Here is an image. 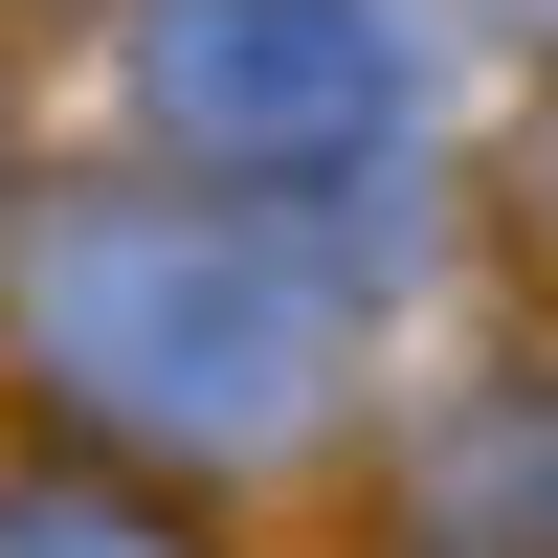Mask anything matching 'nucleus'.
<instances>
[{
  "mask_svg": "<svg viewBox=\"0 0 558 558\" xmlns=\"http://www.w3.org/2000/svg\"><path fill=\"white\" fill-rule=\"evenodd\" d=\"M0 558H202V536L134 514V492H89V470H0Z\"/></svg>",
  "mask_w": 558,
  "mask_h": 558,
  "instance_id": "7ed1b4c3",
  "label": "nucleus"
},
{
  "mask_svg": "<svg viewBox=\"0 0 558 558\" xmlns=\"http://www.w3.org/2000/svg\"><path fill=\"white\" fill-rule=\"evenodd\" d=\"M492 246H514L536 291H558V89H536L514 134H492Z\"/></svg>",
  "mask_w": 558,
  "mask_h": 558,
  "instance_id": "20e7f679",
  "label": "nucleus"
},
{
  "mask_svg": "<svg viewBox=\"0 0 558 558\" xmlns=\"http://www.w3.org/2000/svg\"><path fill=\"white\" fill-rule=\"evenodd\" d=\"M23 357L112 447L246 470L336 402V268H291L268 223H202V202H45L23 223Z\"/></svg>",
  "mask_w": 558,
  "mask_h": 558,
  "instance_id": "f257e3e1",
  "label": "nucleus"
},
{
  "mask_svg": "<svg viewBox=\"0 0 558 558\" xmlns=\"http://www.w3.org/2000/svg\"><path fill=\"white\" fill-rule=\"evenodd\" d=\"M134 112L223 179H357L402 134V23L380 0H134L112 23Z\"/></svg>",
  "mask_w": 558,
  "mask_h": 558,
  "instance_id": "f03ea898",
  "label": "nucleus"
},
{
  "mask_svg": "<svg viewBox=\"0 0 558 558\" xmlns=\"http://www.w3.org/2000/svg\"><path fill=\"white\" fill-rule=\"evenodd\" d=\"M514 23H558V0H514Z\"/></svg>",
  "mask_w": 558,
  "mask_h": 558,
  "instance_id": "39448f33",
  "label": "nucleus"
}]
</instances>
